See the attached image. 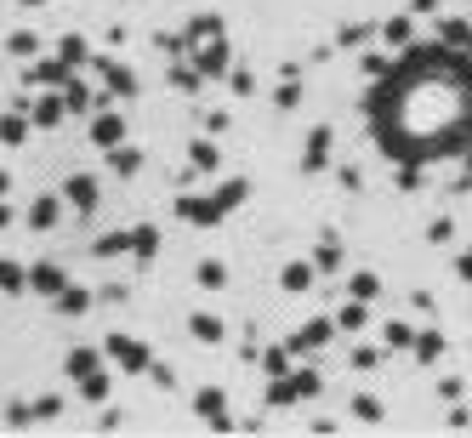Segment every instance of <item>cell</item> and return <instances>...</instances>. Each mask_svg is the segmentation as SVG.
Here are the masks:
<instances>
[{
    "label": "cell",
    "mask_w": 472,
    "mask_h": 438,
    "mask_svg": "<svg viewBox=\"0 0 472 438\" xmlns=\"http://www.w3.org/2000/svg\"><path fill=\"white\" fill-rule=\"evenodd\" d=\"M211 35H223V18H216V12H199V18L188 23L182 40H211Z\"/></svg>",
    "instance_id": "cell-31"
},
{
    "label": "cell",
    "mask_w": 472,
    "mask_h": 438,
    "mask_svg": "<svg viewBox=\"0 0 472 438\" xmlns=\"http://www.w3.org/2000/svg\"><path fill=\"white\" fill-rule=\"evenodd\" d=\"M467 35H472V23H467V18H438V46H455V52H461Z\"/></svg>",
    "instance_id": "cell-23"
},
{
    "label": "cell",
    "mask_w": 472,
    "mask_h": 438,
    "mask_svg": "<svg viewBox=\"0 0 472 438\" xmlns=\"http://www.w3.org/2000/svg\"><path fill=\"white\" fill-rule=\"evenodd\" d=\"M353 370H382V348H353Z\"/></svg>",
    "instance_id": "cell-44"
},
{
    "label": "cell",
    "mask_w": 472,
    "mask_h": 438,
    "mask_svg": "<svg viewBox=\"0 0 472 438\" xmlns=\"http://www.w3.org/2000/svg\"><path fill=\"white\" fill-rule=\"evenodd\" d=\"M91 307V291L86 285H63L57 291V313H69V319H74V313H86Z\"/></svg>",
    "instance_id": "cell-24"
},
{
    "label": "cell",
    "mask_w": 472,
    "mask_h": 438,
    "mask_svg": "<svg viewBox=\"0 0 472 438\" xmlns=\"http://www.w3.org/2000/svg\"><path fill=\"white\" fill-rule=\"evenodd\" d=\"M171 86L194 97V91H199V69H188V63H177V69H171Z\"/></svg>",
    "instance_id": "cell-39"
},
{
    "label": "cell",
    "mask_w": 472,
    "mask_h": 438,
    "mask_svg": "<svg viewBox=\"0 0 472 438\" xmlns=\"http://www.w3.org/2000/svg\"><path fill=\"white\" fill-rule=\"evenodd\" d=\"M336 177H341V188H365V177H358V165H341Z\"/></svg>",
    "instance_id": "cell-50"
},
{
    "label": "cell",
    "mask_w": 472,
    "mask_h": 438,
    "mask_svg": "<svg viewBox=\"0 0 472 438\" xmlns=\"http://www.w3.org/2000/svg\"><path fill=\"white\" fill-rule=\"evenodd\" d=\"M370 324V302H358V296H348V307L336 313V331H348V336H358Z\"/></svg>",
    "instance_id": "cell-19"
},
{
    "label": "cell",
    "mask_w": 472,
    "mask_h": 438,
    "mask_svg": "<svg viewBox=\"0 0 472 438\" xmlns=\"http://www.w3.org/2000/svg\"><path fill=\"white\" fill-rule=\"evenodd\" d=\"M228 86L240 91V97H250V91H257V74H250V69H233V74H228Z\"/></svg>",
    "instance_id": "cell-46"
},
{
    "label": "cell",
    "mask_w": 472,
    "mask_h": 438,
    "mask_svg": "<svg viewBox=\"0 0 472 438\" xmlns=\"http://www.w3.org/2000/svg\"><path fill=\"white\" fill-rule=\"evenodd\" d=\"M91 143H97V148L125 143V120L120 114H97V120H91Z\"/></svg>",
    "instance_id": "cell-15"
},
{
    "label": "cell",
    "mask_w": 472,
    "mask_h": 438,
    "mask_svg": "<svg viewBox=\"0 0 472 438\" xmlns=\"http://www.w3.org/2000/svg\"><path fill=\"white\" fill-rule=\"evenodd\" d=\"M97 69H103L108 97H137V74L131 69H120V63H97Z\"/></svg>",
    "instance_id": "cell-13"
},
{
    "label": "cell",
    "mask_w": 472,
    "mask_h": 438,
    "mask_svg": "<svg viewBox=\"0 0 472 438\" xmlns=\"http://www.w3.org/2000/svg\"><path fill=\"white\" fill-rule=\"evenodd\" d=\"M154 250H160V233H154L148 223H143V228H131V257H143V262H148Z\"/></svg>",
    "instance_id": "cell-33"
},
{
    "label": "cell",
    "mask_w": 472,
    "mask_h": 438,
    "mask_svg": "<svg viewBox=\"0 0 472 438\" xmlns=\"http://www.w3.org/2000/svg\"><path fill=\"white\" fill-rule=\"evenodd\" d=\"M455 279H461V285H472V245L455 257Z\"/></svg>",
    "instance_id": "cell-48"
},
{
    "label": "cell",
    "mask_w": 472,
    "mask_h": 438,
    "mask_svg": "<svg viewBox=\"0 0 472 438\" xmlns=\"http://www.w3.org/2000/svg\"><path fill=\"white\" fill-rule=\"evenodd\" d=\"M57 410H63V399H57V393H46V399H35V421H52Z\"/></svg>",
    "instance_id": "cell-47"
},
{
    "label": "cell",
    "mask_w": 472,
    "mask_h": 438,
    "mask_svg": "<svg viewBox=\"0 0 472 438\" xmlns=\"http://www.w3.org/2000/svg\"><path fill=\"white\" fill-rule=\"evenodd\" d=\"M6 52H12V57H23V63H29V57H40V35H29V29H18V35L6 40Z\"/></svg>",
    "instance_id": "cell-35"
},
{
    "label": "cell",
    "mask_w": 472,
    "mask_h": 438,
    "mask_svg": "<svg viewBox=\"0 0 472 438\" xmlns=\"http://www.w3.org/2000/svg\"><path fill=\"white\" fill-rule=\"evenodd\" d=\"M444 427H450V433H467V427H472V410H467L461 399H455L450 410H444Z\"/></svg>",
    "instance_id": "cell-43"
},
{
    "label": "cell",
    "mask_w": 472,
    "mask_h": 438,
    "mask_svg": "<svg viewBox=\"0 0 472 438\" xmlns=\"http://www.w3.org/2000/svg\"><path fill=\"white\" fill-rule=\"evenodd\" d=\"M80 399H91V404H103V399H108V370H103V365L80 375Z\"/></svg>",
    "instance_id": "cell-27"
},
{
    "label": "cell",
    "mask_w": 472,
    "mask_h": 438,
    "mask_svg": "<svg viewBox=\"0 0 472 438\" xmlns=\"http://www.w3.org/2000/svg\"><path fill=\"white\" fill-rule=\"evenodd\" d=\"M63 285H69V274H63L57 262H35V268H29V291H40V296H57Z\"/></svg>",
    "instance_id": "cell-9"
},
{
    "label": "cell",
    "mask_w": 472,
    "mask_h": 438,
    "mask_svg": "<svg viewBox=\"0 0 472 438\" xmlns=\"http://www.w3.org/2000/svg\"><path fill=\"white\" fill-rule=\"evenodd\" d=\"M0 291H6V296L29 291V268H18V262H0Z\"/></svg>",
    "instance_id": "cell-32"
},
{
    "label": "cell",
    "mask_w": 472,
    "mask_h": 438,
    "mask_svg": "<svg viewBox=\"0 0 472 438\" xmlns=\"http://www.w3.org/2000/svg\"><path fill=\"white\" fill-rule=\"evenodd\" d=\"M296 103H302V80H296V74H285V80H279V91H274V108H285V114H291Z\"/></svg>",
    "instance_id": "cell-34"
},
{
    "label": "cell",
    "mask_w": 472,
    "mask_h": 438,
    "mask_svg": "<svg viewBox=\"0 0 472 438\" xmlns=\"http://www.w3.org/2000/svg\"><path fill=\"white\" fill-rule=\"evenodd\" d=\"M262 370H267V375H285V370H291V348H267V353H262Z\"/></svg>",
    "instance_id": "cell-41"
},
{
    "label": "cell",
    "mask_w": 472,
    "mask_h": 438,
    "mask_svg": "<svg viewBox=\"0 0 472 438\" xmlns=\"http://www.w3.org/2000/svg\"><path fill=\"white\" fill-rule=\"evenodd\" d=\"M57 91H63V108H69V114H91V103H97V97H91V86H86V80H74V74H69V80H63Z\"/></svg>",
    "instance_id": "cell-16"
},
{
    "label": "cell",
    "mask_w": 472,
    "mask_h": 438,
    "mask_svg": "<svg viewBox=\"0 0 472 438\" xmlns=\"http://www.w3.org/2000/svg\"><path fill=\"white\" fill-rule=\"evenodd\" d=\"M245 194H250V188H245L240 177L223 182V188H216V194H206V199H199V194H177V216H182V223H194V228H216L233 206H245Z\"/></svg>",
    "instance_id": "cell-1"
},
{
    "label": "cell",
    "mask_w": 472,
    "mask_h": 438,
    "mask_svg": "<svg viewBox=\"0 0 472 438\" xmlns=\"http://www.w3.org/2000/svg\"><path fill=\"white\" fill-rule=\"evenodd\" d=\"M194 416L206 421V427H216V433L233 427V421H228V393H223V387H199V393H194Z\"/></svg>",
    "instance_id": "cell-4"
},
{
    "label": "cell",
    "mask_w": 472,
    "mask_h": 438,
    "mask_svg": "<svg viewBox=\"0 0 472 438\" xmlns=\"http://www.w3.org/2000/svg\"><path fill=\"white\" fill-rule=\"evenodd\" d=\"M97 365H103V348H74L69 358H63V370H69V375H74V382H80V375H86V370H97Z\"/></svg>",
    "instance_id": "cell-22"
},
{
    "label": "cell",
    "mask_w": 472,
    "mask_h": 438,
    "mask_svg": "<svg viewBox=\"0 0 472 438\" xmlns=\"http://www.w3.org/2000/svg\"><path fill=\"white\" fill-rule=\"evenodd\" d=\"M438 6H444V0H410V12H416V18H433Z\"/></svg>",
    "instance_id": "cell-51"
},
{
    "label": "cell",
    "mask_w": 472,
    "mask_h": 438,
    "mask_svg": "<svg viewBox=\"0 0 472 438\" xmlns=\"http://www.w3.org/2000/svg\"><path fill=\"white\" fill-rule=\"evenodd\" d=\"M12 194V177H6V171H0V199H6Z\"/></svg>",
    "instance_id": "cell-52"
},
{
    "label": "cell",
    "mask_w": 472,
    "mask_h": 438,
    "mask_svg": "<svg viewBox=\"0 0 472 438\" xmlns=\"http://www.w3.org/2000/svg\"><path fill=\"white\" fill-rule=\"evenodd\" d=\"M375 35L387 40V52H404V46L416 40V12H399V18H387L382 29H375Z\"/></svg>",
    "instance_id": "cell-8"
},
{
    "label": "cell",
    "mask_w": 472,
    "mask_h": 438,
    "mask_svg": "<svg viewBox=\"0 0 472 438\" xmlns=\"http://www.w3.org/2000/svg\"><path fill=\"white\" fill-rule=\"evenodd\" d=\"M313 279H319V268H313V257H296V262H285V274H279V285H285L291 296H302Z\"/></svg>",
    "instance_id": "cell-10"
},
{
    "label": "cell",
    "mask_w": 472,
    "mask_h": 438,
    "mask_svg": "<svg viewBox=\"0 0 472 438\" xmlns=\"http://www.w3.org/2000/svg\"><path fill=\"white\" fill-rule=\"evenodd\" d=\"M228 40L223 35H211L206 46H199V52H194V69H199V80H223V74H228Z\"/></svg>",
    "instance_id": "cell-3"
},
{
    "label": "cell",
    "mask_w": 472,
    "mask_h": 438,
    "mask_svg": "<svg viewBox=\"0 0 472 438\" xmlns=\"http://www.w3.org/2000/svg\"><path fill=\"white\" fill-rule=\"evenodd\" d=\"M188 160H194V171H199V177H211V171L223 165V148H216L211 137H194V148H188Z\"/></svg>",
    "instance_id": "cell-17"
},
{
    "label": "cell",
    "mask_w": 472,
    "mask_h": 438,
    "mask_svg": "<svg viewBox=\"0 0 472 438\" xmlns=\"http://www.w3.org/2000/svg\"><path fill=\"white\" fill-rule=\"evenodd\" d=\"M285 375H291L296 399H319V387H324V382H319V370H308V365H302V370H285Z\"/></svg>",
    "instance_id": "cell-29"
},
{
    "label": "cell",
    "mask_w": 472,
    "mask_h": 438,
    "mask_svg": "<svg viewBox=\"0 0 472 438\" xmlns=\"http://www.w3.org/2000/svg\"><path fill=\"white\" fill-rule=\"evenodd\" d=\"M194 279H199V291H223L228 285V262H216V257H206L194 268Z\"/></svg>",
    "instance_id": "cell-21"
},
{
    "label": "cell",
    "mask_w": 472,
    "mask_h": 438,
    "mask_svg": "<svg viewBox=\"0 0 472 438\" xmlns=\"http://www.w3.org/2000/svg\"><path fill=\"white\" fill-rule=\"evenodd\" d=\"M0 143H6V148L29 143V114H23V108H18V114H6V120H0Z\"/></svg>",
    "instance_id": "cell-25"
},
{
    "label": "cell",
    "mask_w": 472,
    "mask_h": 438,
    "mask_svg": "<svg viewBox=\"0 0 472 438\" xmlns=\"http://www.w3.org/2000/svg\"><path fill=\"white\" fill-rule=\"evenodd\" d=\"M313 268H319V274L341 268V245H336V240H324V245H319V257H313Z\"/></svg>",
    "instance_id": "cell-40"
},
{
    "label": "cell",
    "mask_w": 472,
    "mask_h": 438,
    "mask_svg": "<svg viewBox=\"0 0 472 438\" xmlns=\"http://www.w3.org/2000/svg\"><path fill=\"white\" fill-rule=\"evenodd\" d=\"M410 341H416V324H404V319H387V348L410 353Z\"/></svg>",
    "instance_id": "cell-36"
},
{
    "label": "cell",
    "mask_w": 472,
    "mask_h": 438,
    "mask_svg": "<svg viewBox=\"0 0 472 438\" xmlns=\"http://www.w3.org/2000/svg\"><path fill=\"white\" fill-rule=\"evenodd\" d=\"M330 336H336V319H308L302 331H296V336L285 341V348H291V353H319Z\"/></svg>",
    "instance_id": "cell-5"
},
{
    "label": "cell",
    "mask_w": 472,
    "mask_h": 438,
    "mask_svg": "<svg viewBox=\"0 0 472 438\" xmlns=\"http://www.w3.org/2000/svg\"><path fill=\"white\" fill-rule=\"evenodd\" d=\"M330 148H336V131H330V125H313L308 148H302V171H324L330 165Z\"/></svg>",
    "instance_id": "cell-6"
},
{
    "label": "cell",
    "mask_w": 472,
    "mask_h": 438,
    "mask_svg": "<svg viewBox=\"0 0 472 438\" xmlns=\"http://www.w3.org/2000/svg\"><path fill=\"white\" fill-rule=\"evenodd\" d=\"M467 57H472V35H467Z\"/></svg>",
    "instance_id": "cell-55"
},
{
    "label": "cell",
    "mask_w": 472,
    "mask_h": 438,
    "mask_svg": "<svg viewBox=\"0 0 472 438\" xmlns=\"http://www.w3.org/2000/svg\"><path fill=\"white\" fill-rule=\"evenodd\" d=\"M461 393H467V382H461V375H444V382H438V399H444V404H455Z\"/></svg>",
    "instance_id": "cell-45"
},
{
    "label": "cell",
    "mask_w": 472,
    "mask_h": 438,
    "mask_svg": "<svg viewBox=\"0 0 472 438\" xmlns=\"http://www.w3.org/2000/svg\"><path fill=\"white\" fill-rule=\"evenodd\" d=\"M120 250H131V228L103 233V240H97V257H120Z\"/></svg>",
    "instance_id": "cell-37"
},
{
    "label": "cell",
    "mask_w": 472,
    "mask_h": 438,
    "mask_svg": "<svg viewBox=\"0 0 472 438\" xmlns=\"http://www.w3.org/2000/svg\"><path fill=\"white\" fill-rule=\"evenodd\" d=\"M103 154H108V171H114V177H137V171H143V154H137V148H125V143L103 148Z\"/></svg>",
    "instance_id": "cell-18"
},
{
    "label": "cell",
    "mask_w": 472,
    "mask_h": 438,
    "mask_svg": "<svg viewBox=\"0 0 472 438\" xmlns=\"http://www.w3.org/2000/svg\"><path fill=\"white\" fill-rule=\"evenodd\" d=\"M103 353L114 358V365H120L125 375H148V365H154V353H148L137 336H125V331H114V336H108V341H103Z\"/></svg>",
    "instance_id": "cell-2"
},
{
    "label": "cell",
    "mask_w": 472,
    "mask_h": 438,
    "mask_svg": "<svg viewBox=\"0 0 472 438\" xmlns=\"http://www.w3.org/2000/svg\"><path fill=\"white\" fill-rule=\"evenodd\" d=\"M63 206H74V211H97V177H86V171H80V177H69V182H63Z\"/></svg>",
    "instance_id": "cell-7"
},
{
    "label": "cell",
    "mask_w": 472,
    "mask_h": 438,
    "mask_svg": "<svg viewBox=\"0 0 472 438\" xmlns=\"http://www.w3.org/2000/svg\"><path fill=\"white\" fill-rule=\"evenodd\" d=\"M57 216H63V199L40 194L35 206H29V228H35V233H52V228H57Z\"/></svg>",
    "instance_id": "cell-12"
},
{
    "label": "cell",
    "mask_w": 472,
    "mask_h": 438,
    "mask_svg": "<svg viewBox=\"0 0 472 438\" xmlns=\"http://www.w3.org/2000/svg\"><path fill=\"white\" fill-rule=\"evenodd\" d=\"M455 240V216H433L427 223V245H450Z\"/></svg>",
    "instance_id": "cell-38"
},
{
    "label": "cell",
    "mask_w": 472,
    "mask_h": 438,
    "mask_svg": "<svg viewBox=\"0 0 472 438\" xmlns=\"http://www.w3.org/2000/svg\"><path fill=\"white\" fill-rule=\"evenodd\" d=\"M370 35H375L370 23H348V29H341V35H336V46H348V52H353V46H365Z\"/></svg>",
    "instance_id": "cell-42"
},
{
    "label": "cell",
    "mask_w": 472,
    "mask_h": 438,
    "mask_svg": "<svg viewBox=\"0 0 472 438\" xmlns=\"http://www.w3.org/2000/svg\"><path fill=\"white\" fill-rule=\"evenodd\" d=\"M348 410H353V421H365V427H382V399H370V393H358L353 404H348Z\"/></svg>",
    "instance_id": "cell-26"
},
{
    "label": "cell",
    "mask_w": 472,
    "mask_h": 438,
    "mask_svg": "<svg viewBox=\"0 0 472 438\" xmlns=\"http://www.w3.org/2000/svg\"><path fill=\"white\" fill-rule=\"evenodd\" d=\"M12 223V211H6V199H0V228H6Z\"/></svg>",
    "instance_id": "cell-53"
},
{
    "label": "cell",
    "mask_w": 472,
    "mask_h": 438,
    "mask_svg": "<svg viewBox=\"0 0 472 438\" xmlns=\"http://www.w3.org/2000/svg\"><path fill=\"white\" fill-rule=\"evenodd\" d=\"M29 63H35V69H29V86H63L74 74V69H63L57 57H29Z\"/></svg>",
    "instance_id": "cell-14"
},
{
    "label": "cell",
    "mask_w": 472,
    "mask_h": 438,
    "mask_svg": "<svg viewBox=\"0 0 472 438\" xmlns=\"http://www.w3.org/2000/svg\"><path fill=\"white\" fill-rule=\"evenodd\" d=\"M57 63H63V69H80V63H86V40L80 35H63L57 40Z\"/></svg>",
    "instance_id": "cell-28"
},
{
    "label": "cell",
    "mask_w": 472,
    "mask_h": 438,
    "mask_svg": "<svg viewBox=\"0 0 472 438\" xmlns=\"http://www.w3.org/2000/svg\"><path fill=\"white\" fill-rule=\"evenodd\" d=\"M148 375H154V387H177V370H165V365H148Z\"/></svg>",
    "instance_id": "cell-49"
},
{
    "label": "cell",
    "mask_w": 472,
    "mask_h": 438,
    "mask_svg": "<svg viewBox=\"0 0 472 438\" xmlns=\"http://www.w3.org/2000/svg\"><path fill=\"white\" fill-rule=\"evenodd\" d=\"M410 353H416V365H438V358L450 353V341H444V331H416Z\"/></svg>",
    "instance_id": "cell-11"
},
{
    "label": "cell",
    "mask_w": 472,
    "mask_h": 438,
    "mask_svg": "<svg viewBox=\"0 0 472 438\" xmlns=\"http://www.w3.org/2000/svg\"><path fill=\"white\" fill-rule=\"evenodd\" d=\"M348 296H358V302H375V296H382V274H353V279H348Z\"/></svg>",
    "instance_id": "cell-30"
},
{
    "label": "cell",
    "mask_w": 472,
    "mask_h": 438,
    "mask_svg": "<svg viewBox=\"0 0 472 438\" xmlns=\"http://www.w3.org/2000/svg\"><path fill=\"white\" fill-rule=\"evenodd\" d=\"M188 331H194V341H223V319L216 313H188Z\"/></svg>",
    "instance_id": "cell-20"
},
{
    "label": "cell",
    "mask_w": 472,
    "mask_h": 438,
    "mask_svg": "<svg viewBox=\"0 0 472 438\" xmlns=\"http://www.w3.org/2000/svg\"><path fill=\"white\" fill-rule=\"evenodd\" d=\"M18 6H46V0H18Z\"/></svg>",
    "instance_id": "cell-54"
}]
</instances>
